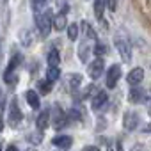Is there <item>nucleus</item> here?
Here are the masks:
<instances>
[{
	"label": "nucleus",
	"instance_id": "27",
	"mask_svg": "<svg viewBox=\"0 0 151 151\" xmlns=\"http://www.w3.org/2000/svg\"><path fill=\"white\" fill-rule=\"evenodd\" d=\"M107 151H123V146H121V142H117V140H110V142L107 144Z\"/></svg>",
	"mask_w": 151,
	"mask_h": 151
},
{
	"label": "nucleus",
	"instance_id": "16",
	"mask_svg": "<svg viewBox=\"0 0 151 151\" xmlns=\"http://www.w3.org/2000/svg\"><path fill=\"white\" fill-rule=\"evenodd\" d=\"M80 29H82V32L86 34V37H87V39L96 41V37H98V36H96V32H94V29L91 27V23H89V22H82V23H80Z\"/></svg>",
	"mask_w": 151,
	"mask_h": 151
},
{
	"label": "nucleus",
	"instance_id": "8",
	"mask_svg": "<svg viewBox=\"0 0 151 151\" xmlns=\"http://www.w3.org/2000/svg\"><path fill=\"white\" fill-rule=\"evenodd\" d=\"M128 100H130V103H144V101L147 100V93H146L140 86H133V87L130 89Z\"/></svg>",
	"mask_w": 151,
	"mask_h": 151
},
{
	"label": "nucleus",
	"instance_id": "35",
	"mask_svg": "<svg viewBox=\"0 0 151 151\" xmlns=\"http://www.w3.org/2000/svg\"><path fill=\"white\" fill-rule=\"evenodd\" d=\"M146 132H151V124H147V126H146Z\"/></svg>",
	"mask_w": 151,
	"mask_h": 151
},
{
	"label": "nucleus",
	"instance_id": "29",
	"mask_svg": "<svg viewBox=\"0 0 151 151\" xmlns=\"http://www.w3.org/2000/svg\"><path fill=\"white\" fill-rule=\"evenodd\" d=\"M68 116H69L71 119H80V117H82V114H80V112H78L77 109H73V110H69V114H68Z\"/></svg>",
	"mask_w": 151,
	"mask_h": 151
},
{
	"label": "nucleus",
	"instance_id": "5",
	"mask_svg": "<svg viewBox=\"0 0 151 151\" xmlns=\"http://www.w3.org/2000/svg\"><path fill=\"white\" fill-rule=\"evenodd\" d=\"M103 71H105V62H103L101 57H96V59L89 64V68H87V75H89L93 80H98L101 75H103Z\"/></svg>",
	"mask_w": 151,
	"mask_h": 151
},
{
	"label": "nucleus",
	"instance_id": "34",
	"mask_svg": "<svg viewBox=\"0 0 151 151\" xmlns=\"http://www.w3.org/2000/svg\"><path fill=\"white\" fill-rule=\"evenodd\" d=\"M147 114H149V117H151V103L147 105Z\"/></svg>",
	"mask_w": 151,
	"mask_h": 151
},
{
	"label": "nucleus",
	"instance_id": "36",
	"mask_svg": "<svg viewBox=\"0 0 151 151\" xmlns=\"http://www.w3.org/2000/svg\"><path fill=\"white\" fill-rule=\"evenodd\" d=\"M27 151H37V149H34V147H29V149H27Z\"/></svg>",
	"mask_w": 151,
	"mask_h": 151
},
{
	"label": "nucleus",
	"instance_id": "25",
	"mask_svg": "<svg viewBox=\"0 0 151 151\" xmlns=\"http://www.w3.org/2000/svg\"><path fill=\"white\" fill-rule=\"evenodd\" d=\"M27 140L30 142V144H41V140H43V135L41 133H37V132H34V133H29L27 135Z\"/></svg>",
	"mask_w": 151,
	"mask_h": 151
},
{
	"label": "nucleus",
	"instance_id": "10",
	"mask_svg": "<svg viewBox=\"0 0 151 151\" xmlns=\"http://www.w3.org/2000/svg\"><path fill=\"white\" fill-rule=\"evenodd\" d=\"M142 80H144V69L142 68H133L128 73V77H126V82L130 86H139Z\"/></svg>",
	"mask_w": 151,
	"mask_h": 151
},
{
	"label": "nucleus",
	"instance_id": "19",
	"mask_svg": "<svg viewBox=\"0 0 151 151\" xmlns=\"http://www.w3.org/2000/svg\"><path fill=\"white\" fill-rule=\"evenodd\" d=\"M91 52H93V50H91L86 43H82V45H80V48H78V59H80V62H87V59H89Z\"/></svg>",
	"mask_w": 151,
	"mask_h": 151
},
{
	"label": "nucleus",
	"instance_id": "3",
	"mask_svg": "<svg viewBox=\"0 0 151 151\" xmlns=\"http://www.w3.org/2000/svg\"><path fill=\"white\" fill-rule=\"evenodd\" d=\"M22 117H23V114H22V110H20V107H18V100H16V98H11V101H9V116H7L9 126H11V128H16V126L20 124Z\"/></svg>",
	"mask_w": 151,
	"mask_h": 151
},
{
	"label": "nucleus",
	"instance_id": "12",
	"mask_svg": "<svg viewBox=\"0 0 151 151\" xmlns=\"http://www.w3.org/2000/svg\"><path fill=\"white\" fill-rule=\"evenodd\" d=\"M107 101H109V94H107V91H98L96 96L93 98V109H94V110H100L101 107H105Z\"/></svg>",
	"mask_w": 151,
	"mask_h": 151
},
{
	"label": "nucleus",
	"instance_id": "28",
	"mask_svg": "<svg viewBox=\"0 0 151 151\" xmlns=\"http://www.w3.org/2000/svg\"><path fill=\"white\" fill-rule=\"evenodd\" d=\"M46 4V0H32V7H34V11L36 13H39L41 11V7Z\"/></svg>",
	"mask_w": 151,
	"mask_h": 151
},
{
	"label": "nucleus",
	"instance_id": "9",
	"mask_svg": "<svg viewBox=\"0 0 151 151\" xmlns=\"http://www.w3.org/2000/svg\"><path fill=\"white\" fill-rule=\"evenodd\" d=\"M53 112H55V114L52 116V123H53V126H55L57 130L64 128V126L68 124V117H69V116H68L66 112H62L59 107H55V109H53Z\"/></svg>",
	"mask_w": 151,
	"mask_h": 151
},
{
	"label": "nucleus",
	"instance_id": "24",
	"mask_svg": "<svg viewBox=\"0 0 151 151\" xmlns=\"http://www.w3.org/2000/svg\"><path fill=\"white\" fill-rule=\"evenodd\" d=\"M93 52H94V55H96V57H103V55L109 52V48H107L103 43H96V45H94V48H93Z\"/></svg>",
	"mask_w": 151,
	"mask_h": 151
},
{
	"label": "nucleus",
	"instance_id": "2",
	"mask_svg": "<svg viewBox=\"0 0 151 151\" xmlns=\"http://www.w3.org/2000/svg\"><path fill=\"white\" fill-rule=\"evenodd\" d=\"M114 43H116V48H117V52H119V55H121V59H123V62H130L132 60V46H130V43H128V39H126V36L124 34H116V39H114Z\"/></svg>",
	"mask_w": 151,
	"mask_h": 151
},
{
	"label": "nucleus",
	"instance_id": "17",
	"mask_svg": "<svg viewBox=\"0 0 151 151\" xmlns=\"http://www.w3.org/2000/svg\"><path fill=\"white\" fill-rule=\"evenodd\" d=\"M22 60H23V57L20 55V53H16V55H13L11 57V60H9V64H7V69H6V73H16L14 69L22 64Z\"/></svg>",
	"mask_w": 151,
	"mask_h": 151
},
{
	"label": "nucleus",
	"instance_id": "22",
	"mask_svg": "<svg viewBox=\"0 0 151 151\" xmlns=\"http://www.w3.org/2000/svg\"><path fill=\"white\" fill-rule=\"evenodd\" d=\"M52 84H53V82H50V80H39V82H37L39 93H41V94H48V93L52 91V87H53Z\"/></svg>",
	"mask_w": 151,
	"mask_h": 151
},
{
	"label": "nucleus",
	"instance_id": "20",
	"mask_svg": "<svg viewBox=\"0 0 151 151\" xmlns=\"http://www.w3.org/2000/svg\"><path fill=\"white\" fill-rule=\"evenodd\" d=\"M46 60H48V66H59V62H60V57H59V52H57V48H52V50L48 52V57H46Z\"/></svg>",
	"mask_w": 151,
	"mask_h": 151
},
{
	"label": "nucleus",
	"instance_id": "33",
	"mask_svg": "<svg viewBox=\"0 0 151 151\" xmlns=\"http://www.w3.org/2000/svg\"><path fill=\"white\" fill-rule=\"evenodd\" d=\"M146 7H147V9H151V0H146Z\"/></svg>",
	"mask_w": 151,
	"mask_h": 151
},
{
	"label": "nucleus",
	"instance_id": "31",
	"mask_svg": "<svg viewBox=\"0 0 151 151\" xmlns=\"http://www.w3.org/2000/svg\"><path fill=\"white\" fill-rule=\"evenodd\" d=\"M82 151H100V147H96V146H86Z\"/></svg>",
	"mask_w": 151,
	"mask_h": 151
},
{
	"label": "nucleus",
	"instance_id": "14",
	"mask_svg": "<svg viewBox=\"0 0 151 151\" xmlns=\"http://www.w3.org/2000/svg\"><path fill=\"white\" fill-rule=\"evenodd\" d=\"M25 98H27V101H29V105L32 107V109H39V105H41V101H39V94H37V91H32V89H29L27 93H25Z\"/></svg>",
	"mask_w": 151,
	"mask_h": 151
},
{
	"label": "nucleus",
	"instance_id": "6",
	"mask_svg": "<svg viewBox=\"0 0 151 151\" xmlns=\"http://www.w3.org/2000/svg\"><path fill=\"white\" fill-rule=\"evenodd\" d=\"M139 123H140V117H139V114H137V112H133V110L124 112V116H123V126H124L128 132L137 130Z\"/></svg>",
	"mask_w": 151,
	"mask_h": 151
},
{
	"label": "nucleus",
	"instance_id": "26",
	"mask_svg": "<svg viewBox=\"0 0 151 151\" xmlns=\"http://www.w3.org/2000/svg\"><path fill=\"white\" fill-rule=\"evenodd\" d=\"M4 80H6V84H9V86H16V84H18L16 73H4Z\"/></svg>",
	"mask_w": 151,
	"mask_h": 151
},
{
	"label": "nucleus",
	"instance_id": "21",
	"mask_svg": "<svg viewBox=\"0 0 151 151\" xmlns=\"http://www.w3.org/2000/svg\"><path fill=\"white\" fill-rule=\"evenodd\" d=\"M59 77H60V71H59V68H57V66H48V71H46V80H50V82H55Z\"/></svg>",
	"mask_w": 151,
	"mask_h": 151
},
{
	"label": "nucleus",
	"instance_id": "11",
	"mask_svg": "<svg viewBox=\"0 0 151 151\" xmlns=\"http://www.w3.org/2000/svg\"><path fill=\"white\" fill-rule=\"evenodd\" d=\"M52 144H53L55 147H59V149H69L71 144H73V139H71L69 135H57V137L52 140Z\"/></svg>",
	"mask_w": 151,
	"mask_h": 151
},
{
	"label": "nucleus",
	"instance_id": "37",
	"mask_svg": "<svg viewBox=\"0 0 151 151\" xmlns=\"http://www.w3.org/2000/svg\"><path fill=\"white\" fill-rule=\"evenodd\" d=\"M0 151H2V144H0Z\"/></svg>",
	"mask_w": 151,
	"mask_h": 151
},
{
	"label": "nucleus",
	"instance_id": "23",
	"mask_svg": "<svg viewBox=\"0 0 151 151\" xmlns=\"http://www.w3.org/2000/svg\"><path fill=\"white\" fill-rule=\"evenodd\" d=\"M66 30H68V37H69L71 41H75V39L78 37V30H80V29H78V25H77V23H71V25H68V29H66Z\"/></svg>",
	"mask_w": 151,
	"mask_h": 151
},
{
	"label": "nucleus",
	"instance_id": "32",
	"mask_svg": "<svg viewBox=\"0 0 151 151\" xmlns=\"http://www.w3.org/2000/svg\"><path fill=\"white\" fill-rule=\"evenodd\" d=\"M6 151H20V149H18V147H16V146H9V147H7V149H6Z\"/></svg>",
	"mask_w": 151,
	"mask_h": 151
},
{
	"label": "nucleus",
	"instance_id": "4",
	"mask_svg": "<svg viewBox=\"0 0 151 151\" xmlns=\"http://www.w3.org/2000/svg\"><path fill=\"white\" fill-rule=\"evenodd\" d=\"M82 84V75L78 73H68L66 77H64V89L68 93H75Z\"/></svg>",
	"mask_w": 151,
	"mask_h": 151
},
{
	"label": "nucleus",
	"instance_id": "1",
	"mask_svg": "<svg viewBox=\"0 0 151 151\" xmlns=\"http://www.w3.org/2000/svg\"><path fill=\"white\" fill-rule=\"evenodd\" d=\"M52 23H53V16H52V11H45V13H36V27L41 34V37H48L50 30H52Z\"/></svg>",
	"mask_w": 151,
	"mask_h": 151
},
{
	"label": "nucleus",
	"instance_id": "13",
	"mask_svg": "<svg viewBox=\"0 0 151 151\" xmlns=\"http://www.w3.org/2000/svg\"><path fill=\"white\" fill-rule=\"evenodd\" d=\"M48 124H50V110H43L36 119V128L39 132H43V130L48 128Z\"/></svg>",
	"mask_w": 151,
	"mask_h": 151
},
{
	"label": "nucleus",
	"instance_id": "30",
	"mask_svg": "<svg viewBox=\"0 0 151 151\" xmlns=\"http://www.w3.org/2000/svg\"><path fill=\"white\" fill-rule=\"evenodd\" d=\"M107 7H109L110 11H116V7H117V0H107Z\"/></svg>",
	"mask_w": 151,
	"mask_h": 151
},
{
	"label": "nucleus",
	"instance_id": "18",
	"mask_svg": "<svg viewBox=\"0 0 151 151\" xmlns=\"http://www.w3.org/2000/svg\"><path fill=\"white\" fill-rule=\"evenodd\" d=\"M107 7V0H94V14L98 20L103 22V11Z\"/></svg>",
	"mask_w": 151,
	"mask_h": 151
},
{
	"label": "nucleus",
	"instance_id": "7",
	"mask_svg": "<svg viewBox=\"0 0 151 151\" xmlns=\"http://www.w3.org/2000/svg\"><path fill=\"white\" fill-rule=\"evenodd\" d=\"M121 78V66L119 64H112L107 71V87L114 89L117 86V80Z\"/></svg>",
	"mask_w": 151,
	"mask_h": 151
},
{
	"label": "nucleus",
	"instance_id": "15",
	"mask_svg": "<svg viewBox=\"0 0 151 151\" xmlns=\"http://www.w3.org/2000/svg\"><path fill=\"white\" fill-rule=\"evenodd\" d=\"M53 29H55V30H64V29H68L66 13H59V14L53 16Z\"/></svg>",
	"mask_w": 151,
	"mask_h": 151
}]
</instances>
